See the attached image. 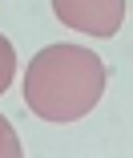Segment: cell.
Wrapping results in <instances>:
<instances>
[{"label":"cell","instance_id":"obj_3","mask_svg":"<svg viewBox=\"0 0 133 158\" xmlns=\"http://www.w3.org/2000/svg\"><path fill=\"white\" fill-rule=\"evenodd\" d=\"M12 77H16V49H12V41L4 33H0V93L12 85Z\"/></svg>","mask_w":133,"mask_h":158},{"label":"cell","instance_id":"obj_2","mask_svg":"<svg viewBox=\"0 0 133 158\" xmlns=\"http://www.w3.org/2000/svg\"><path fill=\"white\" fill-rule=\"evenodd\" d=\"M125 0H53L57 20L89 37H117L125 24Z\"/></svg>","mask_w":133,"mask_h":158},{"label":"cell","instance_id":"obj_4","mask_svg":"<svg viewBox=\"0 0 133 158\" xmlns=\"http://www.w3.org/2000/svg\"><path fill=\"white\" fill-rule=\"evenodd\" d=\"M0 158H20V138L4 114H0Z\"/></svg>","mask_w":133,"mask_h":158},{"label":"cell","instance_id":"obj_1","mask_svg":"<svg viewBox=\"0 0 133 158\" xmlns=\"http://www.w3.org/2000/svg\"><path fill=\"white\" fill-rule=\"evenodd\" d=\"M105 61L81 45H49L28 61L24 106L45 122H77L105 93Z\"/></svg>","mask_w":133,"mask_h":158}]
</instances>
